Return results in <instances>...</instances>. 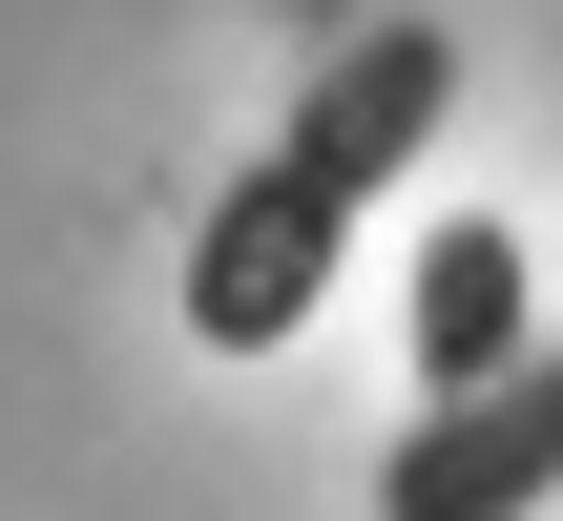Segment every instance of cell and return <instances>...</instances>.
<instances>
[{"mask_svg":"<svg viewBox=\"0 0 563 521\" xmlns=\"http://www.w3.org/2000/svg\"><path fill=\"white\" fill-rule=\"evenodd\" d=\"M334 271H355V188L272 125V146L209 188V230H188V334H209V355H292V334L334 313Z\"/></svg>","mask_w":563,"mask_h":521,"instance_id":"cell-1","label":"cell"},{"mask_svg":"<svg viewBox=\"0 0 563 521\" xmlns=\"http://www.w3.org/2000/svg\"><path fill=\"white\" fill-rule=\"evenodd\" d=\"M563 501V334L522 376H481V397H439L397 459H376V521H543Z\"/></svg>","mask_w":563,"mask_h":521,"instance_id":"cell-2","label":"cell"},{"mask_svg":"<svg viewBox=\"0 0 563 521\" xmlns=\"http://www.w3.org/2000/svg\"><path fill=\"white\" fill-rule=\"evenodd\" d=\"M397 313H418V418L543 355V271H522V230H501V209H439V230H418V292H397Z\"/></svg>","mask_w":563,"mask_h":521,"instance_id":"cell-3","label":"cell"}]
</instances>
